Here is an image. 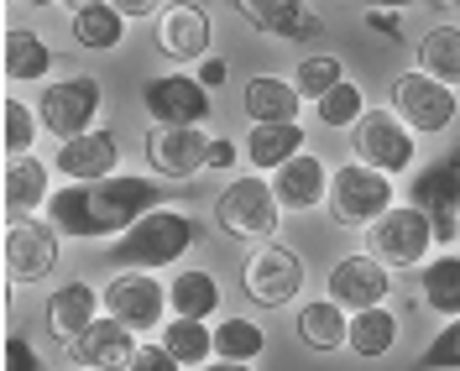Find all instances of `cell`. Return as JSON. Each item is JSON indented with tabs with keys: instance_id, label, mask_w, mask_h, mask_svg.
<instances>
[{
	"instance_id": "obj_1",
	"label": "cell",
	"mask_w": 460,
	"mask_h": 371,
	"mask_svg": "<svg viewBox=\"0 0 460 371\" xmlns=\"http://www.w3.org/2000/svg\"><path fill=\"white\" fill-rule=\"evenodd\" d=\"M146 209H163V183L137 178V172H111V178H89V183H68L48 199V220L63 235L79 241H100V235H126Z\"/></svg>"
},
{
	"instance_id": "obj_2",
	"label": "cell",
	"mask_w": 460,
	"mask_h": 371,
	"mask_svg": "<svg viewBox=\"0 0 460 371\" xmlns=\"http://www.w3.org/2000/svg\"><path fill=\"white\" fill-rule=\"evenodd\" d=\"M194 241H199V225L183 209H146L142 220L115 241L111 257L120 267H131V272H157V267H168V261L183 257Z\"/></svg>"
},
{
	"instance_id": "obj_3",
	"label": "cell",
	"mask_w": 460,
	"mask_h": 371,
	"mask_svg": "<svg viewBox=\"0 0 460 371\" xmlns=\"http://www.w3.org/2000/svg\"><path fill=\"white\" fill-rule=\"evenodd\" d=\"M283 220V204L272 194V178H230L215 199V225L235 241H272Z\"/></svg>"
},
{
	"instance_id": "obj_4",
	"label": "cell",
	"mask_w": 460,
	"mask_h": 371,
	"mask_svg": "<svg viewBox=\"0 0 460 371\" xmlns=\"http://www.w3.org/2000/svg\"><path fill=\"white\" fill-rule=\"evenodd\" d=\"M330 215L335 225H372L393 209V172L367 168V163H345V168L330 172Z\"/></svg>"
},
{
	"instance_id": "obj_5",
	"label": "cell",
	"mask_w": 460,
	"mask_h": 371,
	"mask_svg": "<svg viewBox=\"0 0 460 371\" xmlns=\"http://www.w3.org/2000/svg\"><path fill=\"white\" fill-rule=\"evenodd\" d=\"M408 204H419L434 220V246L460 241V152H445V157H434L413 172Z\"/></svg>"
},
{
	"instance_id": "obj_6",
	"label": "cell",
	"mask_w": 460,
	"mask_h": 371,
	"mask_svg": "<svg viewBox=\"0 0 460 371\" xmlns=\"http://www.w3.org/2000/svg\"><path fill=\"white\" fill-rule=\"evenodd\" d=\"M393 110H398L419 137H439V131L456 126L460 100H456V84L434 79L424 68H408V74L393 79Z\"/></svg>"
},
{
	"instance_id": "obj_7",
	"label": "cell",
	"mask_w": 460,
	"mask_h": 371,
	"mask_svg": "<svg viewBox=\"0 0 460 371\" xmlns=\"http://www.w3.org/2000/svg\"><path fill=\"white\" fill-rule=\"evenodd\" d=\"M367 252L376 261H387V267H419L434 252V220L419 204H408V209L393 204L382 220L367 225Z\"/></svg>"
},
{
	"instance_id": "obj_8",
	"label": "cell",
	"mask_w": 460,
	"mask_h": 371,
	"mask_svg": "<svg viewBox=\"0 0 460 371\" xmlns=\"http://www.w3.org/2000/svg\"><path fill=\"white\" fill-rule=\"evenodd\" d=\"M304 257L283 246V241H267L261 252H252V261L241 267V287H246V298L261 304V309H283L293 304V293H304Z\"/></svg>"
},
{
	"instance_id": "obj_9",
	"label": "cell",
	"mask_w": 460,
	"mask_h": 371,
	"mask_svg": "<svg viewBox=\"0 0 460 371\" xmlns=\"http://www.w3.org/2000/svg\"><path fill=\"white\" fill-rule=\"evenodd\" d=\"M350 146H356V163L382 168V172L413 168V152H419L413 126H408L398 110H367L356 126H350Z\"/></svg>"
},
{
	"instance_id": "obj_10",
	"label": "cell",
	"mask_w": 460,
	"mask_h": 371,
	"mask_svg": "<svg viewBox=\"0 0 460 371\" xmlns=\"http://www.w3.org/2000/svg\"><path fill=\"white\" fill-rule=\"evenodd\" d=\"M105 105V94H100V79L94 74H74V79H58V84L42 89V131H53L58 142H68V137H84L94 131V115Z\"/></svg>"
},
{
	"instance_id": "obj_11",
	"label": "cell",
	"mask_w": 460,
	"mask_h": 371,
	"mask_svg": "<svg viewBox=\"0 0 460 371\" xmlns=\"http://www.w3.org/2000/svg\"><path fill=\"white\" fill-rule=\"evenodd\" d=\"M163 309H172L168 287L157 283L152 272H131V267H120L111 283H105V314H115L126 330H137V335L163 330Z\"/></svg>"
},
{
	"instance_id": "obj_12",
	"label": "cell",
	"mask_w": 460,
	"mask_h": 371,
	"mask_svg": "<svg viewBox=\"0 0 460 371\" xmlns=\"http://www.w3.org/2000/svg\"><path fill=\"white\" fill-rule=\"evenodd\" d=\"M58 235L63 230L53 220H11L5 225V272H11V283H42L48 272L58 267Z\"/></svg>"
},
{
	"instance_id": "obj_13",
	"label": "cell",
	"mask_w": 460,
	"mask_h": 371,
	"mask_svg": "<svg viewBox=\"0 0 460 371\" xmlns=\"http://www.w3.org/2000/svg\"><path fill=\"white\" fill-rule=\"evenodd\" d=\"M142 105L157 126H199L209 115V84L199 74H163L142 84Z\"/></svg>"
},
{
	"instance_id": "obj_14",
	"label": "cell",
	"mask_w": 460,
	"mask_h": 371,
	"mask_svg": "<svg viewBox=\"0 0 460 371\" xmlns=\"http://www.w3.org/2000/svg\"><path fill=\"white\" fill-rule=\"evenodd\" d=\"M137 356V330H126L115 314H100L79 340H68V361L79 371H126Z\"/></svg>"
},
{
	"instance_id": "obj_15",
	"label": "cell",
	"mask_w": 460,
	"mask_h": 371,
	"mask_svg": "<svg viewBox=\"0 0 460 371\" xmlns=\"http://www.w3.org/2000/svg\"><path fill=\"white\" fill-rule=\"evenodd\" d=\"M146 163L163 178H194L209 168V137L199 126H152L146 131Z\"/></svg>"
},
{
	"instance_id": "obj_16",
	"label": "cell",
	"mask_w": 460,
	"mask_h": 371,
	"mask_svg": "<svg viewBox=\"0 0 460 371\" xmlns=\"http://www.w3.org/2000/svg\"><path fill=\"white\" fill-rule=\"evenodd\" d=\"M387 261H376L372 252H361V257H345L335 261V272H330V298L341 304V309H350V314H361V309H376L387 293H393V283H387Z\"/></svg>"
},
{
	"instance_id": "obj_17",
	"label": "cell",
	"mask_w": 460,
	"mask_h": 371,
	"mask_svg": "<svg viewBox=\"0 0 460 371\" xmlns=\"http://www.w3.org/2000/svg\"><path fill=\"white\" fill-rule=\"evenodd\" d=\"M272 194L283 209H314L330 199V163L314 152H298L288 157L283 168H272Z\"/></svg>"
},
{
	"instance_id": "obj_18",
	"label": "cell",
	"mask_w": 460,
	"mask_h": 371,
	"mask_svg": "<svg viewBox=\"0 0 460 371\" xmlns=\"http://www.w3.org/2000/svg\"><path fill=\"white\" fill-rule=\"evenodd\" d=\"M157 48L178 63L209 57V16L189 0H172L168 11H157Z\"/></svg>"
},
{
	"instance_id": "obj_19",
	"label": "cell",
	"mask_w": 460,
	"mask_h": 371,
	"mask_svg": "<svg viewBox=\"0 0 460 371\" xmlns=\"http://www.w3.org/2000/svg\"><path fill=\"white\" fill-rule=\"evenodd\" d=\"M58 172H68L74 183H89V178H111V168H120V142H115V131H84V137H68V142L58 146L53 157Z\"/></svg>"
},
{
	"instance_id": "obj_20",
	"label": "cell",
	"mask_w": 460,
	"mask_h": 371,
	"mask_svg": "<svg viewBox=\"0 0 460 371\" xmlns=\"http://www.w3.org/2000/svg\"><path fill=\"white\" fill-rule=\"evenodd\" d=\"M235 11H241L257 31L288 37V42H293V37H319V31H324V22H319L304 0H235Z\"/></svg>"
},
{
	"instance_id": "obj_21",
	"label": "cell",
	"mask_w": 460,
	"mask_h": 371,
	"mask_svg": "<svg viewBox=\"0 0 460 371\" xmlns=\"http://www.w3.org/2000/svg\"><path fill=\"white\" fill-rule=\"evenodd\" d=\"M100 304H105V293H94L89 283H63L58 293H48V330L63 345L79 340L89 324L100 319Z\"/></svg>"
},
{
	"instance_id": "obj_22",
	"label": "cell",
	"mask_w": 460,
	"mask_h": 371,
	"mask_svg": "<svg viewBox=\"0 0 460 371\" xmlns=\"http://www.w3.org/2000/svg\"><path fill=\"white\" fill-rule=\"evenodd\" d=\"M241 105L257 126H283V120H298V105L304 94L293 79H278V74H257L252 84L241 89Z\"/></svg>"
},
{
	"instance_id": "obj_23",
	"label": "cell",
	"mask_w": 460,
	"mask_h": 371,
	"mask_svg": "<svg viewBox=\"0 0 460 371\" xmlns=\"http://www.w3.org/2000/svg\"><path fill=\"white\" fill-rule=\"evenodd\" d=\"M68 31H74V42L89 48V53H111L115 42L126 37V16L115 11V0H84L68 16Z\"/></svg>"
},
{
	"instance_id": "obj_24",
	"label": "cell",
	"mask_w": 460,
	"mask_h": 371,
	"mask_svg": "<svg viewBox=\"0 0 460 371\" xmlns=\"http://www.w3.org/2000/svg\"><path fill=\"white\" fill-rule=\"evenodd\" d=\"M0 189H5V215H11V220H22L31 209H42V199H53V194H48V168H42L37 157H11Z\"/></svg>"
},
{
	"instance_id": "obj_25",
	"label": "cell",
	"mask_w": 460,
	"mask_h": 371,
	"mask_svg": "<svg viewBox=\"0 0 460 371\" xmlns=\"http://www.w3.org/2000/svg\"><path fill=\"white\" fill-rule=\"evenodd\" d=\"M53 68V48L27 27H11L5 31V79L11 84H31V79H48Z\"/></svg>"
},
{
	"instance_id": "obj_26",
	"label": "cell",
	"mask_w": 460,
	"mask_h": 371,
	"mask_svg": "<svg viewBox=\"0 0 460 371\" xmlns=\"http://www.w3.org/2000/svg\"><path fill=\"white\" fill-rule=\"evenodd\" d=\"M298 335L304 345H314V350H341L350 340V319L335 298H319V304H304L298 309Z\"/></svg>"
},
{
	"instance_id": "obj_27",
	"label": "cell",
	"mask_w": 460,
	"mask_h": 371,
	"mask_svg": "<svg viewBox=\"0 0 460 371\" xmlns=\"http://www.w3.org/2000/svg\"><path fill=\"white\" fill-rule=\"evenodd\" d=\"M304 152V126L298 120H283V126H252L246 137V157L252 168H283L288 157Z\"/></svg>"
},
{
	"instance_id": "obj_28",
	"label": "cell",
	"mask_w": 460,
	"mask_h": 371,
	"mask_svg": "<svg viewBox=\"0 0 460 371\" xmlns=\"http://www.w3.org/2000/svg\"><path fill=\"white\" fill-rule=\"evenodd\" d=\"M350 350L361 356V361H376V356H387L393 345H398V314L393 309H361V314H350Z\"/></svg>"
},
{
	"instance_id": "obj_29",
	"label": "cell",
	"mask_w": 460,
	"mask_h": 371,
	"mask_svg": "<svg viewBox=\"0 0 460 371\" xmlns=\"http://www.w3.org/2000/svg\"><path fill=\"white\" fill-rule=\"evenodd\" d=\"M168 304H172V314H183V319H209L215 309H220V283L209 278V272H178L168 283Z\"/></svg>"
},
{
	"instance_id": "obj_30",
	"label": "cell",
	"mask_w": 460,
	"mask_h": 371,
	"mask_svg": "<svg viewBox=\"0 0 460 371\" xmlns=\"http://www.w3.org/2000/svg\"><path fill=\"white\" fill-rule=\"evenodd\" d=\"M419 287H424V304L434 314L456 319L460 314V257H434L419 267Z\"/></svg>"
},
{
	"instance_id": "obj_31",
	"label": "cell",
	"mask_w": 460,
	"mask_h": 371,
	"mask_svg": "<svg viewBox=\"0 0 460 371\" xmlns=\"http://www.w3.org/2000/svg\"><path fill=\"white\" fill-rule=\"evenodd\" d=\"M163 345H168L183 367H209V361H215V335H209L204 319L172 314L168 324H163Z\"/></svg>"
},
{
	"instance_id": "obj_32",
	"label": "cell",
	"mask_w": 460,
	"mask_h": 371,
	"mask_svg": "<svg viewBox=\"0 0 460 371\" xmlns=\"http://www.w3.org/2000/svg\"><path fill=\"white\" fill-rule=\"evenodd\" d=\"M419 68L445 79V84H460V27H429L424 42H419Z\"/></svg>"
},
{
	"instance_id": "obj_33",
	"label": "cell",
	"mask_w": 460,
	"mask_h": 371,
	"mask_svg": "<svg viewBox=\"0 0 460 371\" xmlns=\"http://www.w3.org/2000/svg\"><path fill=\"white\" fill-rule=\"evenodd\" d=\"M267 335H261L252 319H220V330H215V356H226V361H257Z\"/></svg>"
},
{
	"instance_id": "obj_34",
	"label": "cell",
	"mask_w": 460,
	"mask_h": 371,
	"mask_svg": "<svg viewBox=\"0 0 460 371\" xmlns=\"http://www.w3.org/2000/svg\"><path fill=\"white\" fill-rule=\"evenodd\" d=\"M341 79H345V68H341V57H330V53H314V57H304V63L293 68V84H298L304 100H324Z\"/></svg>"
},
{
	"instance_id": "obj_35",
	"label": "cell",
	"mask_w": 460,
	"mask_h": 371,
	"mask_svg": "<svg viewBox=\"0 0 460 371\" xmlns=\"http://www.w3.org/2000/svg\"><path fill=\"white\" fill-rule=\"evenodd\" d=\"M314 110H319V120L324 126H356L361 115H367V100H361V84H335L324 100H314Z\"/></svg>"
},
{
	"instance_id": "obj_36",
	"label": "cell",
	"mask_w": 460,
	"mask_h": 371,
	"mask_svg": "<svg viewBox=\"0 0 460 371\" xmlns=\"http://www.w3.org/2000/svg\"><path fill=\"white\" fill-rule=\"evenodd\" d=\"M37 120H42V115L31 110V105L5 100V131H0V142H5L11 157H27V152H31V142H37Z\"/></svg>"
},
{
	"instance_id": "obj_37",
	"label": "cell",
	"mask_w": 460,
	"mask_h": 371,
	"mask_svg": "<svg viewBox=\"0 0 460 371\" xmlns=\"http://www.w3.org/2000/svg\"><path fill=\"white\" fill-rule=\"evenodd\" d=\"M419 371H460V314L429 340V350L419 356Z\"/></svg>"
},
{
	"instance_id": "obj_38",
	"label": "cell",
	"mask_w": 460,
	"mask_h": 371,
	"mask_svg": "<svg viewBox=\"0 0 460 371\" xmlns=\"http://www.w3.org/2000/svg\"><path fill=\"white\" fill-rule=\"evenodd\" d=\"M126 371H183V361L157 340V345H137V356H131V367Z\"/></svg>"
},
{
	"instance_id": "obj_39",
	"label": "cell",
	"mask_w": 460,
	"mask_h": 371,
	"mask_svg": "<svg viewBox=\"0 0 460 371\" xmlns=\"http://www.w3.org/2000/svg\"><path fill=\"white\" fill-rule=\"evenodd\" d=\"M5 371H42V356L31 350L27 335H5Z\"/></svg>"
},
{
	"instance_id": "obj_40",
	"label": "cell",
	"mask_w": 460,
	"mask_h": 371,
	"mask_svg": "<svg viewBox=\"0 0 460 371\" xmlns=\"http://www.w3.org/2000/svg\"><path fill=\"white\" fill-rule=\"evenodd\" d=\"M367 27L382 31V37H393V42H402V22H398V11H367Z\"/></svg>"
},
{
	"instance_id": "obj_41",
	"label": "cell",
	"mask_w": 460,
	"mask_h": 371,
	"mask_svg": "<svg viewBox=\"0 0 460 371\" xmlns=\"http://www.w3.org/2000/svg\"><path fill=\"white\" fill-rule=\"evenodd\" d=\"M115 11H120L126 22H142V16H157V11H163V0H115Z\"/></svg>"
},
{
	"instance_id": "obj_42",
	"label": "cell",
	"mask_w": 460,
	"mask_h": 371,
	"mask_svg": "<svg viewBox=\"0 0 460 371\" xmlns=\"http://www.w3.org/2000/svg\"><path fill=\"white\" fill-rule=\"evenodd\" d=\"M235 157H241V146L235 142H226V137L209 142V168H235Z\"/></svg>"
},
{
	"instance_id": "obj_43",
	"label": "cell",
	"mask_w": 460,
	"mask_h": 371,
	"mask_svg": "<svg viewBox=\"0 0 460 371\" xmlns=\"http://www.w3.org/2000/svg\"><path fill=\"white\" fill-rule=\"evenodd\" d=\"M199 79H204L209 89L226 84V57H199Z\"/></svg>"
},
{
	"instance_id": "obj_44",
	"label": "cell",
	"mask_w": 460,
	"mask_h": 371,
	"mask_svg": "<svg viewBox=\"0 0 460 371\" xmlns=\"http://www.w3.org/2000/svg\"><path fill=\"white\" fill-rule=\"evenodd\" d=\"M204 371H252V361H226V356H215Z\"/></svg>"
},
{
	"instance_id": "obj_45",
	"label": "cell",
	"mask_w": 460,
	"mask_h": 371,
	"mask_svg": "<svg viewBox=\"0 0 460 371\" xmlns=\"http://www.w3.org/2000/svg\"><path fill=\"white\" fill-rule=\"evenodd\" d=\"M376 11H402V5H419V0H372Z\"/></svg>"
},
{
	"instance_id": "obj_46",
	"label": "cell",
	"mask_w": 460,
	"mask_h": 371,
	"mask_svg": "<svg viewBox=\"0 0 460 371\" xmlns=\"http://www.w3.org/2000/svg\"><path fill=\"white\" fill-rule=\"evenodd\" d=\"M31 5H68V0H31Z\"/></svg>"
},
{
	"instance_id": "obj_47",
	"label": "cell",
	"mask_w": 460,
	"mask_h": 371,
	"mask_svg": "<svg viewBox=\"0 0 460 371\" xmlns=\"http://www.w3.org/2000/svg\"><path fill=\"white\" fill-rule=\"evenodd\" d=\"M450 5H460V0H450Z\"/></svg>"
}]
</instances>
